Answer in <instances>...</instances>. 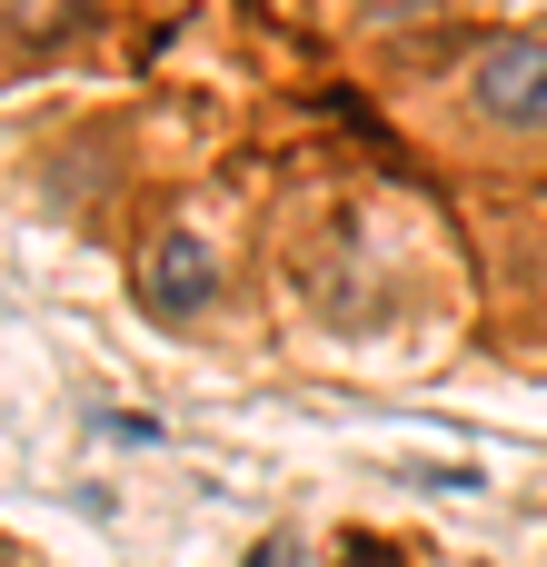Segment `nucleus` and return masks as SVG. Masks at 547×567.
<instances>
[{
	"label": "nucleus",
	"instance_id": "nucleus-1",
	"mask_svg": "<svg viewBox=\"0 0 547 567\" xmlns=\"http://www.w3.org/2000/svg\"><path fill=\"white\" fill-rule=\"evenodd\" d=\"M478 110L498 130H547V40H498L478 60Z\"/></svg>",
	"mask_w": 547,
	"mask_h": 567
},
{
	"label": "nucleus",
	"instance_id": "nucleus-2",
	"mask_svg": "<svg viewBox=\"0 0 547 567\" xmlns=\"http://www.w3.org/2000/svg\"><path fill=\"white\" fill-rule=\"evenodd\" d=\"M140 289H149V309H159V319H199V309L219 299V259H209L189 229H169V239H149Z\"/></svg>",
	"mask_w": 547,
	"mask_h": 567
}]
</instances>
